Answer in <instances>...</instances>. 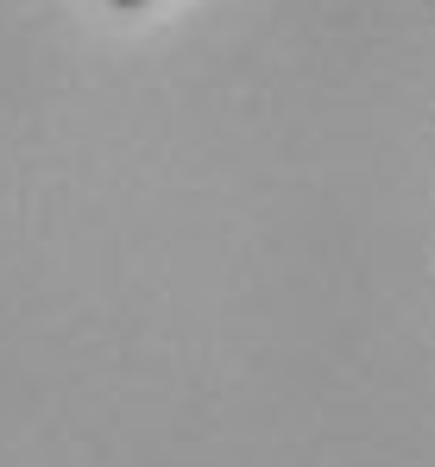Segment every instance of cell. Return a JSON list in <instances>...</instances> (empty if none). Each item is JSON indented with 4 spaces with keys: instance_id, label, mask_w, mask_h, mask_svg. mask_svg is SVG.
I'll use <instances>...</instances> for the list:
<instances>
[{
    "instance_id": "obj_1",
    "label": "cell",
    "mask_w": 435,
    "mask_h": 467,
    "mask_svg": "<svg viewBox=\"0 0 435 467\" xmlns=\"http://www.w3.org/2000/svg\"><path fill=\"white\" fill-rule=\"evenodd\" d=\"M108 6H120V13H140V6H151V0H108Z\"/></svg>"
}]
</instances>
